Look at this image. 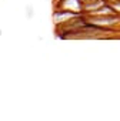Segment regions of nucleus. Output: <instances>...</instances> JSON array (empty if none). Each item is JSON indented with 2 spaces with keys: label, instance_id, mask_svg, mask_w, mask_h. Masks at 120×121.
I'll use <instances>...</instances> for the list:
<instances>
[{
  "label": "nucleus",
  "instance_id": "obj_4",
  "mask_svg": "<svg viewBox=\"0 0 120 121\" xmlns=\"http://www.w3.org/2000/svg\"><path fill=\"white\" fill-rule=\"evenodd\" d=\"M106 3H113V2H116V0H104Z\"/></svg>",
  "mask_w": 120,
  "mask_h": 121
},
{
  "label": "nucleus",
  "instance_id": "obj_5",
  "mask_svg": "<svg viewBox=\"0 0 120 121\" xmlns=\"http://www.w3.org/2000/svg\"><path fill=\"white\" fill-rule=\"evenodd\" d=\"M87 2H93V0H82V3H87Z\"/></svg>",
  "mask_w": 120,
  "mask_h": 121
},
{
  "label": "nucleus",
  "instance_id": "obj_1",
  "mask_svg": "<svg viewBox=\"0 0 120 121\" xmlns=\"http://www.w3.org/2000/svg\"><path fill=\"white\" fill-rule=\"evenodd\" d=\"M53 9H60V10L76 13V14H83L82 0H53Z\"/></svg>",
  "mask_w": 120,
  "mask_h": 121
},
{
  "label": "nucleus",
  "instance_id": "obj_3",
  "mask_svg": "<svg viewBox=\"0 0 120 121\" xmlns=\"http://www.w3.org/2000/svg\"><path fill=\"white\" fill-rule=\"evenodd\" d=\"M33 14H34V12H33V6H32V4L26 6V16H27V19H32Z\"/></svg>",
  "mask_w": 120,
  "mask_h": 121
},
{
  "label": "nucleus",
  "instance_id": "obj_2",
  "mask_svg": "<svg viewBox=\"0 0 120 121\" xmlns=\"http://www.w3.org/2000/svg\"><path fill=\"white\" fill-rule=\"evenodd\" d=\"M76 13H72V12H66V10H60V9H53V14H51V19H53V23L54 26H62V24H66L67 22H70L72 19H74Z\"/></svg>",
  "mask_w": 120,
  "mask_h": 121
}]
</instances>
